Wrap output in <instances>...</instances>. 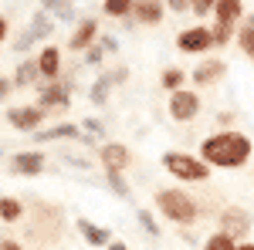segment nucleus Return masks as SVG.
<instances>
[{"mask_svg":"<svg viewBox=\"0 0 254 250\" xmlns=\"http://www.w3.org/2000/svg\"><path fill=\"white\" fill-rule=\"evenodd\" d=\"M136 220H139V227L149 233V237H159V233H163V230H159V223H156V216H153V210H139Z\"/></svg>","mask_w":254,"mask_h":250,"instance_id":"nucleus-29","label":"nucleus"},{"mask_svg":"<svg viewBox=\"0 0 254 250\" xmlns=\"http://www.w3.org/2000/svg\"><path fill=\"white\" fill-rule=\"evenodd\" d=\"M227 75V64L220 58H207V61H200L193 68V85H210V81H217V78H224Z\"/></svg>","mask_w":254,"mask_h":250,"instance_id":"nucleus-12","label":"nucleus"},{"mask_svg":"<svg viewBox=\"0 0 254 250\" xmlns=\"http://www.w3.org/2000/svg\"><path fill=\"white\" fill-rule=\"evenodd\" d=\"M98 159H102L105 173H122V169L132 162V152H129L122 142H105V146H98Z\"/></svg>","mask_w":254,"mask_h":250,"instance_id":"nucleus-10","label":"nucleus"},{"mask_svg":"<svg viewBox=\"0 0 254 250\" xmlns=\"http://www.w3.org/2000/svg\"><path fill=\"white\" fill-rule=\"evenodd\" d=\"M132 7H136V0H102V14H105V17L129 20L132 17Z\"/></svg>","mask_w":254,"mask_h":250,"instance_id":"nucleus-23","label":"nucleus"},{"mask_svg":"<svg viewBox=\"0 0 254 250\" xmlns=\"http://www.w3.org/2000/svg\"><path fill=\"white\" fill-rule=\"evenodd\" d=\"M34 44H38V38H34L31 31H24V34L14 41V48H17V51H27V48H34Z\"/></svg>","mask_w":254,"mask_h":250,"instance_id":"nucleus-35","label":"nucleus"},{"mask_svg":"<svg viewBox=\"0 0 254 250\" xmlns=\"http://www.w3.org/2000/svg\"><path fill=\"white\" fill-rule=\"evenodd\" d=\"M0 250H24V247H20L17 240H3V244H0Z\"/></svg>","mask_w":254,"mask_h":250,"instance_id":"nucleus-40","label":"nucleus"},{"mask_svg":"<svg viewBox=\"0 0 254 250\" xmlns=\"http://www.w3.org/2000/svg\"><path fill=\"white\" fill-rule=\"evenodd\" d=\"M200 115V95L193 88H180L170 95V118L173 122H193Z\"/></svg>","mask_w":254,"mask_h":250,"instance_id":"nucleus-7","label":"nucleus"},{"mask_svg":"<svg viewBox=\"0 0 254 250\" xmlns=\"http://www.w3.org/2000/svg\"><path fill=\"white\" fill-rule=\"evenodd\" d=\"M81 132H92L95 139H102L105 135V125H102V118H85L81 122Z\"/></svg>","mask_w":254,"mask_h":250,"instance_id":"nucleus-30","label":"nucleus"},{"mask_svg":"<svg viewBox=\"0 0 254 250\" xmlns=\"http://www.w3.org/2000/svg\"><path fill=\"white\" fill-rule=\"evenodd\" d=\"M98 48H102L105 54H119V38H112V34H102V38H98Z\"/></svg>","mask_w":254,"mask_h":250,"instance_id":"nucleus-32","label":"nucleus"},{"mask_svg":"<svg viewBox=\"0 0 254 250\" xmlns=\"http://www.w3.org/2000/svg\"><path fill=\"white\" fill-rule=\"evenodd\" d=\"M98 38H102V31H98V17H81L78 27H75V34L68 38V48L71 51H88V48H95Z\"/></svg>","mask_w":254,"mask_h":250,"instance_id":"nucleus-9","label":"nucleus"},{"mask_svg":"<svg viewBox=\"0 0 254 250\" xmlns=\"http://www.w3.org/2000/svg\"><path fill=\"white\" fill-rule=\"evenodd\" d=\"M109 250H129V247H126L122 240H112V244H109Z\"/></svg>","mask_w":254,"mask_h":250,"instance_id":"nucleus-42","label":"nucleus"},{"mask_svg":"<svg viewBox=\"0 0 254 250\" xmlns=\"http://www.w3.org/2000/svg\"><path fill=\"white\" fill-rule=\"evenodd\" d=\"M7 31H10V24H7V17H3V14H0V41L7 38Z\"/></svg>","mask_w":254,"mask_h":250,"instance_id":"nucleus-41","label":"nucleus"},{"mask_svg":"<svg viewBox=\"0 0 254 250\" xmlns=\"http://www.w3.org/2000/svg\"><path fill=\"white\" fill-rule=\"evenodd\" d=\"M251 139L244 132H237V129H227V132H214L210 139H203L200 142V159L214 169H241L248 159H251Z\"/></svg>","mask_w":254,"mask_h":250,"instance_id":"nucleus-1","label":"nucleus"},{"mask_svg":"<svg viewBox=\"0 0 254 250\" xmlns=\"http://www.w3.org/2000/svg\"><path fill=\"white\" fill-rule=\"evenodd\" d=\"M38 68H41V78H44V81H58V75H61V51L55 48V44H48V48L38 54Z\"/></svg>","mask_w":254,"mask_h":250,"instance_id":"nucleus-13","label":"nucleus"},{"mask_svg":"<svg viewBox=\"0 0 254 250\" xmlns=\"http://www.w3.org/2000/svg\"><path fill=\"white\" fill-rule=\"evenodd\" d=\"M102 61H105V51H102V48H88V51H85V64H88V68H98V64H102Z\"/></svg>","mask_w":254,"mask_h":250,"instance_id":"nucleus-31","label":"nucleus"},{"mask_svg":"<svg viewBox=\"0 0 254 250\" xmlns=\"http://www.w3.org/2000/svg\"><path fill=\"white\" fill-rule=\"evenodd\" d=\"M163 166H166V173L176 176L180 183H203L207 176H210V166L193 152H163Z\"/></svg>","mask_w":254,"mask_h":250,"instance_id":"nucleus-3","label":"nucleus"},{"mask_svg":"<svg viewBox=\"0 0 254 250\" xmlns=\"http://www.w3.org/2000/svg\"><path fill=\"white\" fill-rule=\"evenodd\" d=\"M112 88H116V81H112V71H102V75L92 81V88H88V101L102 108V105L109 101V92H112Z\"/></svg>","mask_w":254,"mask_h":250,"instance_id":"nucleus-20","label":"nucleus"},{"mask_svg":"<svg viewBox=\"0 0 254 250\" xmlns=\"http://www.w3.org/2000/svg\"><path fill=\"white\" fill-rule=\"evenodd\" d=\"M237 250H254V244L248 240V244H237Z\"/></svg>","mask_w":254,"mask_h":250,"instance_id":"nucleus-43","label":"nucleus"},{"mask_svg":"<svg viewBox=\"0 0 254 250\" xmlns=\"http://www.w3.org/2000/svg\"><path fill=\"white\" fill-rule=\"evenodd\" d=\"M217 220H220V227H217V230H220V233H227V237H231L234 244H244V237L251 233V223H254V220H251V213H248V210H241V206H224Z\"/></svg>","mask_w":254,"mask_h":250,"instance_id":"nucleus-4","label":"nucleus"},{"mask_svg":"<svg viewBox=\"0 0 254 250\" xmlns=\"http://www.w3.org/2000/svg\"><path fill=\"white\" fill-rule=\"evenodd\" d=\"M217 125L220 132H227V125H234V112H217Z\"/></svg>","mask_w":254,"mask_h":250,"instance_id":"nucleus-37","label":"nucleus"},{"mask_svg":"<svg viewBox=\"0 0 254 250\" xmlns=\"http://www.w3.org/2000/svg\"><path fill=\"white\" fill-rule=\"evenodd\" d=\"M14 92V78H0V101Z\"/></svg>","mask_w":254,"mask_h":250,"instance_id":"nucleus-38","label":"nucleus"},{"mask_svg":"<svg viewBox=\"0 0 254 250\" xmlns=\"http://www.w3.org/2000/svg\"><path fill=\"white\" fill-rule=\"evenodd\" d=\"M64 162H71V169H92V162L88 159H81V155H71V152H61Z\"/></svg>","mask_w":254,"mask_h":250,"instance_id":"nucleus-34","label":"nucleus"},{"mask_svg":"<svg viewBox=\"0 0 254 250\" xmlns=\"http://www.w3.org/2000/svg\"><path fill=\"white\" fill-rule=\"evenodd\" d=\"M176 48L183 54H203V51L214 48V31L207 24H193V27H187V31L176 34Z\"/></svg>","mask_w":254,"mask_h":250,"instance_id":"nucleus-6","label":"nucleus"},{"mask_svg":"<svg viewBox=\"0 0 254 250\" xmlns=\"http://www.w3.org/2000/svg\"><path fill=\"white\" fill-rule=\"evenodd\" d=\"M170 10L173 14H187V10H193V3L190 0H170Z\"/></svg>","mask_w":254,"mask_h":250,"instance_id":"nucleus-36","label":"nucleus"},{"mask_svg":"<svg viewBox=\"0 0 254 250\" xmlns=\"http://www.w3.org/2000/svg\"><path fill=\"white\" fill-rule=\"evenodd\" d=\"M251 61H254V54H251Z\"/></svg>","mask_w":254,"mask_h":250,"instance_id":"nucleus-44","label":"nucleus"},{"mask_svg":"<svg viewBox=\"0 0 254 250\" xmlns=\"http://www.w3.org/2000/svg\"><path fill=\"white\" fill-rule=\"evenodd\" d=\"M105 183H109V190L116 193L119 200H129L132 193H129V183L122 179V173H105Z\"/></svg>","mask_w":254,"mask_h":250,"instance_id":"nucleus-28","label":"nucleus"},{"mask_svg":"<svg viewBox=\"0 0 254 250\" xmlns=\"http://www.w3.org/2000/svg\"><path fill=\"white\" fill-rule=\"evenodd\" d=\"M44 14H51L55 24H75L78 20L75 3H68V0H44Z\"/></svg>","mask_w":254,"mask_h":250,"instance_id":"nucleus-18","label":"nucleus"},{"mask_svg":"<svg viewBox=\"0 0 254 250\" xmlns=\"http://www.w3.org/2000/svg\"><path fill=\"white\" fill-rule=\"evenodd\" d=\"M203 250H237V244L227 237V233L217 230V233H210V237L203 240Z\"/></svg>","mask_w":254,"mask_h":250,"instance_id":"nucleus-27","label":"nucleus"},{"mask_svg":"<svg viewBox=\"0 0 254 250\" xmlns=\"http://www.w3.org/2000/svg\"><path fill=\"white\" fill-rule=\"evenodd\" d=\"M78 233L88 240V247H109V244H112V233L105 230V227H95V223L85 220V216L78 220Z\"/></svg>","mask_w":254,"mask_h":250,"instance_id":"nucleus-19","label":"nucleus"},{"mask_svg":"<svg viewBox=\"0 0 254 250\" xmlns=\"http://www.w3.org/2000/svg\"><path fill=\"white\" fill-rule=\"evenodd\" d=\"M159 81H163V88L173 95V92H180V88H183V81H187V71H183V68H163Z\"/></svg>","mask_w":254,"mask_h":250,"instance_id":"nucleus-25","label":"nucleus"},{"mask_svg":"<svg viewBox=\"0 0 254 250\" xmlns=\"http://www.w3.org/2000/svg\"><path fill=\"white\" fill-rule=\"evenodd\" d=\"M48 112H41L38 105H14L10 112H7V122L20 129V132H41V122H44Z\"/></svg>","mask_w":254,"mask_h":250,"instance_id":"nucleus-8","label":"nucleus"},{"mask_svg":"<svg viewBox=\"0 0 254 250\" xmlns=\"http://www.w3.org/2000/svg\"><path fill=\"white\" fill-rule=\"evenodd\" d=\"M214 3L217 0H193V14L196 17H210L214 14Z\"/></svg>","mask_w":254,"mask_h":250,"instance_id":"nucleus-33","label":"nucleus"},{"mask_svg":"<svg viewBox=\"0 0 254 250\" xmlns=\"http://www.w3.org/2000/svg\"><path fill=\"white\" fill-rule=\"evenodd\" d=\"M156 210L166 216V220H173V223H180V227H190V223H196V216H200V206L193 203V196L187 190H176V186H163V190H156Z\"/></svg>","mask_w":254,"mask_h":250,"instance_id":"nucleus-2","label":"nucleus"},{"mask_svg":"<svg viewBox=\"0 0 254 250\" xmlns=\"http://www.w3.org/2000/svg\"><path fill=\"white\" fill-rule=\"evenodd\" d=\"M55 27H58V24L51 20V14H44V7H38V10L31 14V24H27V31H31L38 41L51 38V34H55Z\"/></svg>","mask_w":254,"mask_h":250,"instance_id":"nucleus-21","label":"nucleus"},{"mask_svg":"<svg viewBox=\"0 0 254 250\" xmlns=\"http://www.w3.org/2000/svg\"><path fill=\"white\" fill-rule=\"evenodd\" d=\"M71 88L75 81H48V85H38V108L48 112V108H68L71 105Z\"/></svg>","mask_w":254,"mask_h":250,"instance_id":"nucleus-5","label":"nucleus"},{"mask_svg":"<svg viewBox=\"0 0 254 250\" xmlns=\"http://www.w3.org/2000/svg\"><path fill=\"white\" fill-rule=\"evenodd\" d=\"M210 31H214V48H224V44H231V41L237 38V27H234V24H217V20H214V27H210Z\"/></svg>","mask_w":254,"mask_h":250,"instance_id":"nucleus-26","label":"nucleus"},{"mask_svg":"<svg viewBox=\"0 0 254 250\" xmlns=\"http://www.w3.org/2000/svg\"><path fill=\"white\" fill-rule=\"evenodd\" d=\"M58 139H75V142H81V125H75V122H61V125H55V129H41V132H34V142H58Z\"/></svg>","mask_w":254,"mask_h":250,"instance_id":"nucleus-14","label":"nucleus"},{"mask_svg":"<svg viewBox=\"0 0 254 250\" xmlns=\"http://www.w3.org/2000/svg\"><path fill=\"white\" fill-rule=\"evenodd\" d=\"M41 81V68H38V58H24L17 64V71H14V88H38Z\"/></svg>","mask_w":254,"mask_h":250,"instance_id":"nucleus-17","label":"nucleus"},{"mask_svg":"<svg viewBox=\"0 0 254 250\" xmlns=\"http://www.w3.org/2000/svg\"><path fill=\"white\" fill-rule=\"evenodd\" d=\"M237 48L251 58L254 54V14H244V20H241V27H237Z\"/></svg>","mask_w":254,"mask_h":250,"instance_id":"nucleus-22","label":"nucleus"},{"mask_svg":"<svg viewBox=\"0 0 254 250\" xmlns=\"http://www.w3.org/2000/svg\"><path fill=\"white\" fill-rule=\"evenodd\" d=\"M10 169L17 176H38L44 173V152H17V155H10Z\"/></svg>","mask_w":254,"mask_h":250,"instance_id":"nucleus-11","label":"nucleus"},{"mask_svg":"<svg viewBox=\"0 0 254 250\" xmlns=\"http://www.w3.org/2000/svg\"><path fill=\"white\" fill-rule=\"evenodd\" d=\"M163 14H166V7L159 0H136V7H132V20L139 24H159Z\"/></svg>","mask_w":254,"mask_h":250,"instance_id":"nucleus-16","label":"nucleus"},{"mask_svg":"<svg viewBox=\"0 0 254 250\" xmlns=\"http://www.w3.org/2000/svg\"><path fill=\"white\" fill-rule=\"evenodd\" d=\"M126 78H129V68H126V64H119V68H112V81H116V85H122Z\"/></svg>","mask_w":254,"mask_h":250,"instance_id":"nucleus-39","label":"nucleus"},{"mask_svg":"<svg viewBox=\"0 0 254 250\" xmlns=\"http://www.w3.org/2000/svg\"><path fill=\"white\" fill-rule=\"evenodd\" d=\"M214 20L217 24H241L244 20V3L241 0H217L214 3Z\"/></svg>","mask_w":254,"mask_h":250,"instance_id":"nucleus-15","label":"nucleus"},{"mask_svg":"<svg viewBox=\"0 0 254 250\" xmlns=\"http://www.w3.org/2000/svg\"><path fill=\"white\" fill-rule=\"evenodd\" d=\"M20 216H24V203L14 200V196H3V200H0V220H3V223H17Z\"/></svg>","mask_w":254,"mask_h":250,"instance_id":"nucleus-24","label":"nucleus"}]
</instances>
